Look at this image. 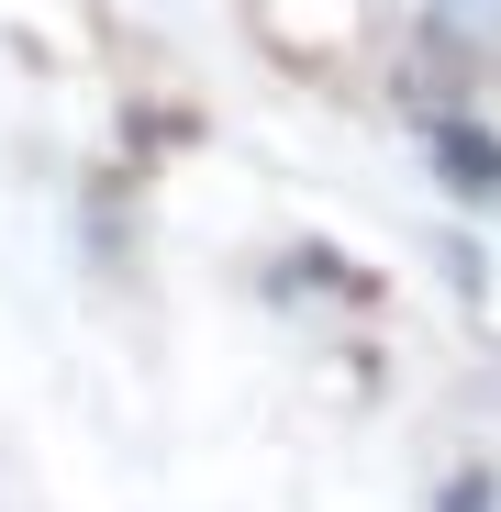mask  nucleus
<instances>
[{
    "mask_svg": "<svg viewBox=\"0 0 501 512\" xmlns=\"http://www.w3.org/2000/svg\"><path fill=\"white\" fill-rule=\"evenodd\" d=\"M435 156L457 167V190H479V201H501V134H479V123H435Z\"/></svg>",
    "mask_w": 501,
    "mask_h": 512,
    "instance_id": "nucleus-1",
    "label": "nucleus"
},
{
    "mask_svg": "<svg viewBox=\"0 0 501 512\" xmlns=\"http://www.w3.org/2000/svg\"><path fill=\"white\" fill-rule=\"evenodd\" d=\"M446 512H490V479H457V501Z\"/></svg>",
    "mask_w": 501,
    "mask_h": 512,
    "instance_id": "nucleus-2",
    "label": "nucleus"
}]
</instances>
